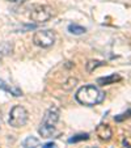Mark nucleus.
Wrapping results in <instances>:
<instances>
[{
	"mask_svg": "<svg viewBox=\"0 0 131 148\" xmlns=\"http://www.w3.org/2000/svg\"><path fill=\"white\" fill-rule=\"evenodd\" d=\"M9 1H12V3H24L26 0H9Z\"/></svg>",
	"mask_w": 131,
	"mask_h": 148,
	"instance_id": "16",
	"label": "nucleus"
},
{
	"mask_svg": "<svg viewBox=\"0 0 131 148\" xmlns=\"http://www.w3.org/2000/svg\"><path fill=\"white\" fill-rule=\"evenodd\" d=\"M59 115H60V112L55 106L50 108L45 113L43 121H42L41 126H39V129H38V132L41 134L42 138H50L55 132V126L59 121Z\"/></svg>",
	"mask_w": 131,
	"mask_h": 148,
	"instance_id": "2",
	"label": "nucleus"
},
{
	"mask_svg": "<svg viewBox=\"0 0 131 148\" xmlns=\"http://www.w3.org/2000/svg\"><path fill=\"white\" fill-rule=\"evenodd\" d=\"M96 134H97V136L100 138L101 140H104V142H109L113 136L112 129H110V126L106 125V123H100V125L97 126Z\"/></svg>",
	"mask_w": 131,
	"mask_h": 148,
	"instance_id": "6",
	"label": "nucleus"
},
{
	"mask_svg": "<svg viewBox=\"0 0 131 148\" xmlns=\"http://www.w3.org/2000/svg\"><path fill=\"white\" fill-rule=\"evenodd\" d=\"M121 80H122V77L118 73H113V75L97 79V84H100V85H110V84H115L117 81H121Z\"/></svg>",
	"mask_w": 131,
	"mask_h": 148,
	"instance_id": "7",
	"label": "nucleus"
},
{
	"mask_svg": "<svg viewBox=\"0 0 131 148\" xmlns=\"http://www.w3.org/2000/svg\"><path fill=\"white\" fill-rule=\"evenodd\" d=\"M42 148H56V144L53 142H50V143H46L45 145H42Z\"/></svg>",
	"mask_w": 131,
	"mask_h": 148,
	"instance_id": "15",
	"label": "nucleus"
},
{
	"mask_svg": "<svg viewBox=\"0 0 131 148\" xmlns=\"http://www.w3.org/2000/svg\"><path fill=\"white\" fill-rule=\"evenodd\" d=\"M28 118H29V114L25 108L17 105V106L12 108L11 113H9V125L12 127H16V129L23 127V126L26 125Z\"/></svg>",
	"mask_w": 131,
	"mask_h": 148,
	"instance_id": "3",
	"label": "nucleus"
},
{
	"mask_svg": "<svg viewBox=\"0 0 131 148\" xmlns=\"http://www.w3.org/2000/svg\"><path fill=\"white\" fill-rule=\"evenodd\" d=\"M24 148H42V144L39 143V140L36 136H28L23 142Z\"/></svg>",
	"mask_w": 131,
	"mask_h": 148,
	"instance_id": "9",
	"label": "nucleus"
},
{
	"mask_svg": "<svg viewBox=\"0 0 131 148\" xmlns=\"http://www.w3.org/2000/svg\"><path fill=\"white\" fill-rule=\"evenodd\" d=\"M104 64H105V62H102V60H89L86 63V71L92 72L93 70H96L97 67H101Z\"/></svg>",
	"mask_w": 131,
	"mask_h": 148,
	"instance_id": "10",
	"label": "nucleus"
},
{
	"mask_svg": "<svg viewBox=\"0 0 131 148\" xmlns=\"http://www.w3.org/2000/svg\"><path fill=\"white\" fill-rule=\"evenodd\" d=\"M33 42L34 45L39 46V47H50L55 42V33L53 30H38L34 33Z\"/></svg>",
	"mask_w": 131,
	"mask_h": 148,
	"instance_id": "4",
	"label": "nucleus"
},
{
	"mask_svg": "<svg viewBox=\"0 0 131 148\" xmlns=\"http://www.w3.org/2000/svg\"><path fill=\"white\" fill-rule=\"evenodd\" d=\"M131 117V109H128L126 113H123V114H119L117 115V117L114 118V121H117V122H122L123 119H127V118Z\"/></svg>",
	"mask_w": 131,
	"mask_h": 148,
	"instance_id": "13",
	"label": "nucleus"
},
{
	"mask_svg": "<svg viewBox=\"0 0 131 148\" xmlns=\"http://www.w3.org/2000/svg\"><path fill=\"white\" fill-rule=\"evenodd\" d=\"M88 139H89L88 134H76L68 139V143H78V142H81V140H88Z\"/></svg>",
	"mask_w": 131,
	"mask_h": 148,
	"instance_id": "12",
	"label": "nucleus"
},
{
	"mask_svg": "<svg viewBox=\"0 0 131 148\" xmlns=\"http://www.w3.org/2000/svg\"><path fill=\"white\" fill-rule=\"evenodd\" d=\"M122 144H123V148H131V138H125L122 140Z\"/></svg>",
	"mask_w": 131,
	"mask_h": 148,
	"instance_id": "14",
	"label": "nucleus"
},
{
	"mask_svg": "<svg viewBox=\"0 0 131 148\" xmlns=\"http://www.w3.org/2000/svg\"><path fill=\"white\" fill-rule=\"evenodd\" d=\"M53 17V9L49 5H34L30 11V18L36 23H46Z\"/></svg>",
	"mask_w": 131,
	"mask_h": 148,
	"instance_id": "5",
	"label": "nucleus"
},
{
	"mask_svg": "<svg viewBox=\"0 0 131 148\" xmlns=\"http://www.w3.org/2000/svg\"><path fill=\"white\" fill-rule=\"evenodd\" d=\"M68 30H70V33L76 34V36L85 33V28H83V26H80V25H76V24H71V25L68 26Z\"/></svg>",
	"mask_w": 131,
	"mask_h": 148,
	"instance_id": "11",
	"label": "nucleus"
},
{
	"mask_svg": "<svg viewBox=\"0 0 131 148\" xmlns=\"http://www.w3.org/2000/svg\"><path fill=\"white\" fill-rule=\"evenodd\" d=\"M0 89L5 90V92L11 93V95L16 96V97H20V96H23V92L19 89V88H14V87H9L8 84L5 83L4 80H0Z\"/></svg>",
	"mask_w": 131,
	"mask_h": 148,
	"instance_id": "8",
	"label": "nucleus"
},
{
	"mask_svg": "<svg viewBox=\"0 0 131 148\" xmlns=\"http://www.w3.org/2000/svg\"><path fill=\"white\" fill-rule=\"evenodd\" d=\"M105 98V93L95 85H84L76 92V100L85 106H95L101 103Z\"/></svg>",
	"mask_w": 131,
	"mask_h": 148,
	"instance_id": "1",
	"label": "nucleus"
}]
</instances>
